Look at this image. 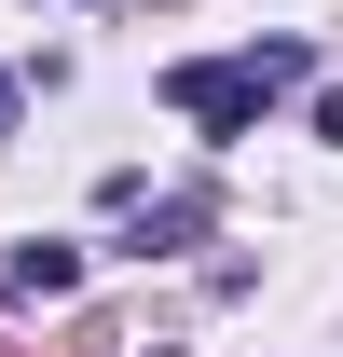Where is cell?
I'll list each match as a JSON object with an SVG mask.
<instances>
[{
  "label": "cell",
  "instance_id": "4",
  "mask_svg": "<svg viewBox=\"0 0 343 357\" xmlns=\"http://www.w3.org/2000/svg\"><path fill=\"white\" fill-rule=\"evenodd\" d=\"M14 124H28V83H14V69H0V137H14Z\"/></svg>",
  "mask_w": 343,
  "mask_h": 357
},
{
  "label": "cell",
  "instance_id": "3",
  "mask_svg": "<svg viewBox=\"0 0 343 357\" xmlns=\"http://www.w3.org/2000/svg\"><path fill=\"white\" fill-rule=\"evenodd\" d=\"M316 137H330V151H343V83H316Z\"/></svg>",
  "mask_w": 343,
  "mask_h": 357
},
{
  "label": "cell",
  "instance_id": "1",
  "mask_svg": "<svg viewBox=\"0 0 343 357\" xmlns=\"http://www.w3.org/2000/svg\"><path fill=\"white\" fill-rule=\"evenodd\" d=\"M316 83V55L302 42H247V55H178L165 69V110L178 124H206V137H247L261 110H275V96H302Z\"/></svg>",
  "mask_w": 343,
  "mask_h": 357
},
{
  "label": "cell",
  "instance_id": "2",
  "mask_svg": "<svg viewBox=\"0 0 343 357\" xmlns=\"http://www.w3.org/2000/svg\"><path fill=\"white\" fill-rule=\"evenodd\" d=\"M0 289H28V303H55V289H83V248H69V234H28V248L0 261Z\"/></svg>",
  "mask_w": 343,
  "mask_h": 357
}]
</instances>
